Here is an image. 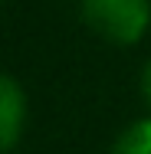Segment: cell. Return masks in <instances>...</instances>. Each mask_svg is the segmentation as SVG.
Masks as SVG:
<instances>
[{"mask_svg": "<svg viewBox=\"0 0 151 154\" xmlns=\"http://www.w3.org/2000/svg\"><path fill=\"white\" fill-rule=\"evenodd\" d=\"M27 128V95L17 79L0 75V154H7Z\"/></svg>", "mask_w": 151, "mask_h": 154, "instance_id": "7a4b0ae2", "label": "cell"}, {"mask_svg": "<svg viewBox=\"0 0 151 154\" xmlns=\"http://www.w3.org/2000/svg\"><path fill=\"white\" fill-rule=\"evenodd\" d=\"M141 89H145V98H148V105H151V62L145 66V79H141Z\"/></svg>", "mask_w": 151, "mask_h": 154, "instance_id": "277c9868", "label": "cell"}, {"mask_svg": "<svg viewBox=\"0 0 151 154\" xmlns=\"http://www.w3.org/2000/svg\"><path fill=\"white\" fill-rule=\"evenodd\" d=\"M79 13L92 33L118 46L138 43L151 26V0H79Z\"/></svg>", "mask_w": 151, "mask_h": 154, "instance_id": "6da1fadb", "label": "cell"}, {"mask_svg": "<svg viewBox=\"0 0 151 154\" xmlns=\"http://www.w3.org/2000/svg\"><path fill=\"white\" fill-rule=\"evenodd\" d=\"M109 154H151V118L131 122L112 144Z\"/></svg>", "mask_w": 151, "mask_h": 154, "instance_id": "3957f363", "label": "cell"}]
</instances>
